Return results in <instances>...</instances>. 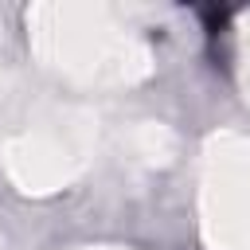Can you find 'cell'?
Listing matches in <instances>:
<instances>
[{
  "instance_id": "obj_4",
  "label": "cell",
  "mask_w": 250,
  "mask_h": 250,
  "mask_svg": "<svg viewBox=\"0 0 250 250\" xmlns=\"http://www.w3.org/2000/svg\"><path fill=\"white\" fill-rule=\"evenodd\" d=\"M176 148H180V141L164 121H141L125 137V152L141 168H168L176 160Z\"/></svg>"
},
{
  "instance_id": "obj_6",
  "label": "cell",
  "mask_w": 250,
  "mask_h": 250,
  "mask_svg": "<svg viewBox=\"0 0 250 250\" xmlns=\"http://www.w3.org/2000/svg\"><path fill=\"white\" fill-rule=\"evenodd\" d=\"M90 250H129V246H90Z\"/></svg>"
},
{
  "instance_id": "obj_5",
  "label": "cell",
  "mask_w": 250,
  "mask_h": 250,
  "mask_svg": "<svg viewBox=\"0 0 250 250\" xmlns=\"http://www.w3.org/2000/svg\"><path fill=\"white\" fill-rule=\"evenodd\" d=\"M238 86L250 105V12L238 16Z\"/></svg>"
},
{
  "instance_id": "obj_2",
  "label": "cell",
  "mask_w": 250,
  "mask_h": 250,
  "mask_svg": "<svg viewBox=\"0 0 250 250\" xmlns=\"http://www.w3.org/2000/svg\"><path fill=\"white\" fill-rule=\"evenodd\" d=\"M98 145L102 117L90 105L43 102L4 129L0 160L23 195H55L94 164Z\"/></svg>"
},
{
  "instance_id": "obj_3",
  "label": "cell",
  "mask_w": 250,
  "mask_h": 250,
  "mask_svg": "<svg viewBox=\"0 0 250 250\" xmlns=\"http://www.w3.org/2000/svg\"><path fill=\"white\" fill-rule=\"evenodd\" d=\"M199 234L207 250H250V137L211 133L199 160Z\"/></svg>"
},
{
  "instance_id": "obj_1",
  "label": "cell",
  "mask_w": 250,
  "mask_h": 250,
  "mask_svg": "<svg viewBox=\"0 0 250 250\" xmlns=\"http://www.w3.org/2000/svg\"><path fill=\"white\" fill-rule=\"evenodd\" d=\"M27 39L39 66L70 86L121 90L152 74V47L105 4H35L27 12Z\"/></svg>"
}]
</instances>
